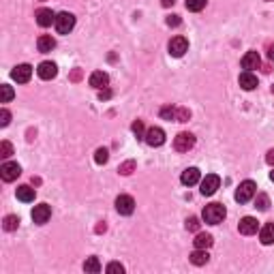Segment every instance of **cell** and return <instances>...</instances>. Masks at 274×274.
I'll return each mask as SVG.
<instances>
[{"label":"cell","instance_id":"cell-1","mask_svg":"<svg viewBox=\"0 0 274 274\" xmlns=\"http://www.w3.org/2000/svg\"><path fill=\"white\" fill-rule=\"evenodd\" d=\"M225 216H227V210H225V206H221V204H208L204 208V212H201V219H204L208 225H219V223H223Z\"/></svg>","mask_w":274,"mask_h":274},{"label":"cell","instance_id":"cell-2","mask_svg":"<svg viewBox=\"0 0 274 274\" xmlns=\"http://www.w3.org/2000/svg\"><path fill=\"white\" fill-rule=\"evenodd\" d=\"M257 193V184L253 182V180H244V182H240V186L236 189V201L238 204H249L251 199L255 197Z\"/></svg>","mask_w":274,"mask_h":274},{"label":"cell","instance_id":"cell-3","mask_svg":"<svg viewBox=\"0 0 274 274\" xmlns=\"http://www.w3.org/2000/svg\"><path fill=\"white\" fill-rule=\"evenodd\" d=\"M161 118L163 120H176V122H186L191 118V112L184 110V107H171V105H165L161 107Z\"/></svg>","mask_w":274,"mask_h":274},{"label":"cell","instance_id":"cell-4","mask_svg":"<svg viewBox=\"0 0 274 274\" xmlns=\"http://www.w3.org/2000/svg\"><path fill=\"white\" fill-rule=\"evenodd\" d=\"M56 30H58V34H69L71 30L75 28V15L69 11H62L56 15Z\"/></svg>","mask_w":274,"mask_h":274},{"label":"cell","instance_id":"cell-5","mask_svg":"<svg viewBox=\"0 0 274 274\" xmlns=\"http://www.w3.org/2000/svg\"><path fill=\"white\" fill-rule=\"evenodd\" d=\"M19 174H21V167L17 163L4 161L2 165H0V178H2L4 182H13V180H17Z\"/></svg>","mask_w":274,"mask_h":274},{"label":"cell","instance_id":"cell-6","mask_svg":"<svg viewBox=\"0 0 274 274\" xmlns=\"http://www.w3.org/2000/svg\"><path fill=\"white\" fill-rule=\"evenodd\" d=\"M143 139H146L148 146L158 148V146H163L165 143V131L161 127H150L146 131V135H143Z\"/></svg>","mask_w":274,"mask_h":274},{"label":"cell","instance_id":"cell-7","mask_svg":"<svg viewBox=\"0 0 274 274\" xmlns=\"http://www.w3.org/2000/svg\"><path fill=\"white\" fill-rule=\"evenodd\" d=\"M167 49H169V54L174 56V58H182V56L189 52V41H186L184 37H174L169 41Z\"/></svg>","mask_w":274,"mask_h":274},{"label":"cell","instance_id":"cell-8","mask_svg":"<svg viewBox=\"0 0 274 274\" xmlns=\"http://www.w3.org/2000/svg\"><path fill=\"white\" fill-rule=\"evenodd\" d=\"M195 146V135L193 133H178L174 139V148L178 152H189V150Z\"/></svg>","mask_w":274,"mask_h":274},{"label":"cell","instance_id":"cell-9","mask_svg":"<svg viewBox=\"0 0 274 274\" xmlns=\"http://www.w3.org/2000/svg\"><path fill=\"white\" fill-rule=\"evenodd\" d=\"M221 186V178L216 176V174H208L204 180H201V195H206V197H210L216 193V189Z\"/></svg>","mask_w":274,"mask_h":274},{"label":"cell","instance_id":"cell-10","mask_svg":"<svg viewBox=\"0 0 274 274\" xmlns=\"http://www.w3.org/2000/svg\"><path fill=\"white\" fill-rule=\"evenodd\" d=\"M116 210H118V214H122V216L133 214V210H135V199H133L131 195H118V197H116Z\"/></svg>","mask_w":274,"mask_h":274},{"label":"cell","instance_id":"cell-11","mask_svg":"<svg viewBox=\"0 0 274 274\" xmlns=\"http://www.w3.org/2000/svg\"><path fill=\"white\" fill-rule=\"evenodd\" d=\"M11 77L15 79L17 84H28L32 77V67L30 64H17V67L11 71Z\"/></svg>","mask_w":274,"mask_h":274},{"label":"cell","instance_id":"cell-12","mask_svg":"<svg viewBox=\"0 0 274 274\" xmlns=\"http://www.w3.org/2000/svg\"><path fill=\"white\" fill-rule=\"evenodd\" d=\"M49 216H52V208H49L47 204L34 206V210H32V221L37 223V225H45V223L49 221Z\"/></svg>","mask_w":274,"mask_h":274},{"label":"cell","instance_id":"cell-13","mask_svg":"<svg viewBox=\"0 0 274 274\" xmlns=\"http://www.w3.org/2000/svg\"><path fill=\"white\" fill-rule=\"evenodd\" d=\"M34 17H37V24L41 28H47V26L56 24V13L52 9H39L37 13H34Z\"/></svg>","mask_w":274,"mask_h":274},{"label":"cell","instance_id":"cell-14","mask_svg":"<svg viewBox=\"0 0 274 274\" xmlns=\"http://www.w3.org/2000/svg\"><path fill=\"white\" fill-rule=\"evenodd\" d=\"M238 229H240L242 236H253V234H257L259 223H257V219H253V216H244L240 221V225H238Z\"/></svg>","mask_w":274,"mask_h":274},{"label":"cell","instance_id":"cell-15","mask_svg":"<svg viewBox=\"0 0 274 274\" xmlns=\"http://www.w3.org/2000/svg\"><path fill=\"white\" fill-rule=\"evenodd\" d=\"M37 73H39L41 79H54L56 75H58V67H56L54 62L45 60V62H41L37 67Z\"/></svg>","mask_w":274,"mask_h":274},{"label":"cell","instance_id":"cell-16","mask_svg":"<svg viewBox=\"0 0 274 274\" xmlns=\"http://www.w3.org/2000/svg\"><path fill=\"white\" fill-rule=\"evenodd\" d=\"M90 86L92 88H97V90H103V88H107V84H110V75L105 73V71H95V73L90 75Z\"/></svg>","mask_w":274,"mask_h":274},{"label":"cell","instance_id":"cell-17","mask_svg":"<svg viewBox=\"0 0 274 274\" xmlns=\"http://www.w3.org/2000/svg\"><path fill=\"white\" fill-rule=\"evenodd\" d=\"M238 84H240L242 90H255L257 88V75H253V71H244V73L238 77Z\"/></svg>","mask_w":274,"mask_h":274},{"label":"cell","instance_id":"cell-18","mask_svg":"<svg viewBox=\"0 0 274 274\" xmlns=\"http://www.w3.org/2000/svg\"><path fill=\"white\" fill-rule=\"evenodd\" d=\"M199 169L197 167H189V169H184L182 171V176H180V182H182L184 186H193V184H197L199 182Z\"/></svg>","mask_w":274,"mask_h":274},{"label":"cell","instance_id":"cell-19","mask_svg":"<svg viewBox=\"0 0 274 274\" xmlns=\"http://www.w3.org/2000/svg\"><path fill=\"white\" fill-rule=\"evenodd\" d=\"M262 64V58H259L257 52H247L242 56V69L244 71H253V69H259Z\"/></svg>","mask_w":274,"mask_h":274},{"label":"cell","instance_id":"cell-20","mask_svg":"<svg viewBox=\"0 0 274 274\" xmlns=\"http://www.w3.org/2000/svg\"><path fill=\"white\" fill-rule=\"evenodd\" d=\"M37 47H39V52H41V54L52 52V49L56 47V39L52 37V34H41V37L37 39Z\"/></svg>","mask_w":274,"mask_h":274},{"label":"cell","instance_id":"cell-21","mask_svg":"<svg viewBox=\"0 0 274 274\" xmlns=\"http://www.w3.org/2000/svg\"><path fill=\"white\" fill-rule=\"evenodd\" d=\"M259 240H262V244H266V247L274 244V223H266V225L262 227V232H259Z\"/></svg>","mask_w":274,"mask_h":274},{"label":"cell","instance_id":"cell-22","mask_svg":"<svg viewBox=\"0 0 274 274\" xmlns=\"http://www.w3.org/2000/svg\"><path fill=\"white\" fill-rule=\"evenodd\" d=\"M17 199L24 201V204H30V201H34V189L28 184L17 186Z\"/></svg>","mask_w":274,"mask_h":274},{"label":"cell","instance_id":"cell-23","mask_svg":"<svg viewBox=\"0 0 274 274\" xmlns=\"http://www.w3.org/2000/svg\"><path fill=\"white\" fill-rule=\"evenodd\" d=\"M191 264L195 266H206L208 262H210V255H208V249H197L195 253H191Z\"/></svg>","mask_w":274,"mask_h":274},{"label":"cell","instance_id":"cell-24","mask_svg":"<svg viewBox=\"0 0 274 274\" xmlns=\"http://www.w3.org/2000/svg\"><path fill=\"white\" fill-rule=\"evenodd\" d=\"M212 236L210 234H197L195 240H193V244H195V249H210L212 247Z\"/></svg>","mask_w":274,"mask_h":274},{"label":"cell","instance_id":"cell-25","mask_svg":"<svg viewBox=\"0 0 274 274\" xmlns=\"http://www.w3.org/2000/svg\"><path fill=\"white\" fill-rule=\"evenodd\" d=\"M84 270L86 272H101V262H99V257H88L84 262Z\"/></svg>","mask_w":274,"mask_h":274},{"label":"cell","instance_id":"cell-26","mask_svg":"<svg viewBox=\"0 0 274 274\" xmlns=\"http://www.w3.org/2000/svg\"><path fill=\"white\" fill-rule=\"evenodd\" d=\"M19 225V219L15 214H9V216H4V223H2V227H4V232H15Z\"/></svg>","mask_w":274,"mask_h":274},{"label":"cell","instance_id":"cell-27","mask_svg":"<svg viewBox=\"0 0 274 274\" xmlns=\"http://www.w3.org/2000/svg\"><path fill=\"white\" fill-rule=\"evenodd\" d=\"M13 97H15V92H13L11 86H6V84L0 86V103H9Z\"/></svg>","mask_w":274,"mask_h":274},{"label":"cell","instance_id":"cell-28","mask_svg":"<svg viewBox=\"0 0 274 274\" xmlns=\"http://www.w3.org/2000/svg\"><path fill=\"white\" fill-rule=\"evenodd\" d=\"M255 208H257V210H268V208H270V197L268 195H266V193H259V195L255 197Z\"/></svg>","mask_w":274,"mask_h":274},{"label":"cell","instance_id":"cell-29","mask_svg":"<svg viewBox=\"0 0 274 274\" xmlns=\"http://www.w3.org/2000/svg\"><path fill=\"white\" fill-rule=\"evenodd\" d=\"M206 2L208 0H186V9L193 11V13H199L206 6Z\"/></svg>","mask_w":274,"mask_h":274},{"label":"cell","instance_id":"cell-30","mask_svg":"<svg viewBox=\"0 0 274 274\" xmlns=\"http://www.w3.org/2000/svg\"><path fill=\"white\" fill-rule=\"evenodd\" d=\"M107 158H110V150H107V148H99L97 152H95V161H97L99 165H105Z\"/></svg>","mask_w":274,"mask_h":274},{"label":"cell","instance_id":"cell-31","mask_svg":"<svg viewBox=\"0 0 274 274\" xmlns=\"http://www.w3.org/2000/svg\"><path fill=\"white\" fill-rule=\"evenodd\" d=\"M133 169H135V161H127V163H122L120 167H118V171L122 176H129V174H133Z\"/></svg>","mask_w":274,"mask_h":274},{"label":"cell","instance_id":"cell-32","mask_svg":"<svg viewBox=\"0 0 274 274\" xmlns=\"http://www.w3.org/2000/svg\"><path fill=\"white\" fill-rule=\"evenodd\" d=\"M131 129H133L135 137H139V139H143V135H146V131H143V122H141V120H135Z\"/></svg>","mask_w":274,"mask_h":274},{"label":"cell","instance_id":"cell-33","mask_svg":"<svg viewBox=\"0 0 274 274\" xmlns=\"http://www.w3.org/2000/svg\"><path fill=\"white\" fill-rule=\"evenodd\" d=\"M13 154V146H11V143L9 141H2V143H0V156H2V158H9Z\"/></svg>","mask_w":274,"mask_h":274},{"label":"cell","instance_id":"cell-34","mask_svg":"<svg viewBox=\"0 0 274 274\" xmlns=\"http://www.w3.org/2000/svg\"><path fill=\"white\" fill-rule=\"evenodd\" d=\"M105 272H110V274H122V272H125V266L118 264V262H112V264L105 268Z\"/></svg>","mask_w":274,"mask_h":274},{"label":"cell","instance_id":"cell-35","mask_svg":"<svg viewBox=\"0 0 274 274\" xmlns=\"http://www.w3.org/2000/svg\"><path fill=\"white\" fill-rule=\"evenodd\" d=\"M11 122V112L6 110V107H2V110H0V127H6Z\"/></svg>","mask_w":274,"mask_h":274},{"label":"cell","instance_id":"cell-36","mask_svg":"<svg viewBox=\"0 0 274 274\" xmlns=\"http://www.w3.org/2000/svg\"><path fill=\"white\" fill-rule=\"evenodd\" d=\"M186 229H189V232H197V229H199V219H197V216L186 219Z\"/></svg>","mask_w":274,"mask_h":274},{"label":"cell","instance_id":"cell-37","mask_svg":"<svg viewBox=\"0 0 274 274\" xmlns=\"http://www.w3.org/2000/svg\"><path fill=\"white\" fill-rule=\"evenodd\" d=\"M167 26H174V28L180 26V17H178V15H169V17H167Z\"/></svg>","mask_w":274,"mask_h":274},{"label":"cell","instance_id":"cell-38","mask_svg":"<svg viewBox=\"0 0 274 274\" xmlns=\"http://www.w3.org/2000/svg\"><path fill=\"white\" fill-rule=\"evenodd\" d=\"M266 163H268V165H272V167H274V148L270 150L268 154H266Z\"/></svg>","mask_w":274,"mask_h":274},{"label":"cell","instance_id":"cell-39","mask_svg":"<svg viewBox=\"0 0 274 274\" xmlns=\"http://www.w3.org/2000/svg\"><path fill=\"white\" fill-rule=\"evenodd\" d=\"M110 97H112L110 90H101V92H99V99H101V101H103V99H110Z\"/></svg>","mask_w":274,"mask_h":274},{"label":"cell","instance_id":"cell-40","mask_svg":"<svg viewBox=\"0 0 274 274\" xmlns=\"http://www.w3.org/2000/svg\"><path fill=\"white\" fill-rule=\"evenodd\" d=\"M174 2H176V0H161L163 6H174Z\"/></svg>","mask_w":274,"mask_h":274},{"label":"cell","instance_id":"cell-41","mask_svg":"<svg viewBox=\"0 0 274 274\" xmlns=\"http://www.w3.org/2000/svg\"><path fill=\"white\" fill-rule=\"evenodd\" d=\"M268 56H270V60L274 62V45H270V49H268Z\"/></svg>","mask_w":274,"mask_h":274},{"label":"cell","instance_id":"cell-42","mask_svg":"<svg viewBox=\"0 0 274 274\" xmlns=\"http://www.w3.org/2000/svg\"><path fill=\"white\" fill-rule=\"evenodd\" d=\"M270 180H272V182H274V171H272V174H270Z\"/></svg>","mask_w":274,"mask_h":274},{"label":"cell","instance_id":"cell-43","mask_svg":"<svg viewBox=\"0 0 274 274\" xmlns=\"http://www.w3.org/2000/svg\"><path fill=\"white\" fill-rule=\"evenodd\" d=\"M272 92H274V86H272Z\"/></svg>","mask_w":274,"mask_h":274}]
</instances>
